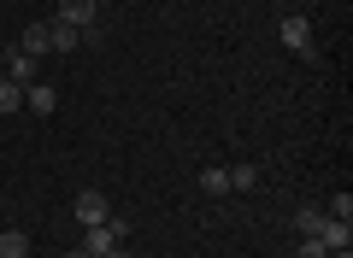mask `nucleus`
Here are the masks:
<instances>
[{
  "instance_id": "4",
  "label": "nucleus",
  "mask_w": 353,
  "mask_h": 258,
  "mask_svg": "<svg viewBox=\"0 0 353 258\" xmlns=\"http://www.w3.org/2000/svg\"><path fill=\"white\" fill-rule=\"evenodd\" d=\"M36 65H41V59H30L24 47H6V59H0V76H12V83L24 88V83H36Z\"/></svg>"
},
{
  "instance_id": "3",
  "label": "nucleus",
  "mask_w": 353,
  "mask_h": 258,
  "mask_svg": "<svg viewBox=\"0 0 353 258\" xmlns=\"http://www.w3.org/2000/svg\"><path fill=\"white\" fill-rule=\"evenodd\" d=\"M277 36H283V47H289V53H301V59H312V24H306V18H283V24H277Z\"/></svg>"
},
{
  "instance_id": "12",
  "label": "nucleus",
  "mask_w": 353,
  "mask_h": 258,
  "mask_svg": "<svg viewBox=\"0 0 353 258\" xmlns=\"http://www.w3.org/2000/svg\"><path fill=\"white\" fill-rule=\"evenodd\" d=\"M18 106H24V88H18L12 76H0V118H12Z\"/></svg>"
},
{
  "instance_id": "1",
  "label": "nucleus",
  "mask_w": 353,
  "mask_h": 258,
  "mask_svg": "<svg viewBox=\"0 0 353 258\" xmlns=\"http://www.w3.org/2000/svg\"><path fill=\"white\" fill-rule=\"evenodd\" d=\"M112 246H124V223H112V217L106 223H83V252L88 258H106Z\"/></svg>"
},
{
  "instance_id": "9",
  "label": "nucleus",
  "mask_w": 353,
  "mask_h": 258,
  "mask_svg": "<svg viewBox=\"0 0 353 258\" xmlns=\"http://www.w3.org/2000/svg\"><path fill=\"white\" fill-rule=\"evenodd\" d=\"M324 223H330V211H318V206H301V211H294V229H301V235H312V241L324 235Z\"/></svg>"
},
{
  "instance_id": "16",
  "label": "nucleus",
  "mask_w": 353,
  "mask_h": 258,
  "mask_svg": "<svg viewBox=\"0 0 353 258\" xmlns=\"http://www.w3.org/2000/svg\"><path fill=\"white\" fill-rule=\"evenodd\" d=\"M106 258H130V252H124V246H112V252H106Z\"/></svg>"
},
{
  "instance_id": "5",
  "label": "nucleus",
  "mask_w": 353,
  "mask_h": 258,
  "mask_svg": "<svg viewBox=\"0 0 353 258\" xmlns=\"http://www.w3.org/2000/svg\"><path fill=\"white\" fill-rule=\"evenodd\" d=\"M18 47H24L30 59H48V53H53V24H30L24 36H18Z\"/></svg>"
},
{
  "instance_id": "7",
  "label": "nucleus",
  "mask_w": 353,
  "mask_h": 258,
  "mask_svg": "<svg viewBox=\"0 0 353 258\" xmlns=\"http://www.w3.org/2000/svg\"><path fill=\"white\" fill-rule=\"evenodd\" d=\"M24 106L36 111V118H53V106H59V94H53L48 83H24Z\"/></svg>"
},
{
  "instance_id": "17",
  "label": "nucleus",
  "mask_w": 353,
  "mask_h": 258,
  "mask_svg": "<svg viewBox=\"0 0 353 258\" xmlns=\"http://www.w3.org/2000/svg\"><path fill=\"white\" fill-rule=\"evenodd\" d=\"M65 258H88V252H83V246H77V252H65Z\"/></svg>"
},
{
  "instance_id": "13",
  "label": "nucleus",
  "mask_w": 353,
  "mask_h": 258,
  "mask_svg": "<svg viewBox=\"0 0 353 258\" xmlns=\"http://www.w3.org/2000/svg\"><path fill=\"white\" fill-rule=\"evenodd\" d=\"M83 47V30H65V24H53V53H77Z\"/></svg>"
},
{
  "instance_id": "6",
  "label": "nucleus",
  "mask_w": 353,
  "mask_h": 258,
  "mask_svg": "<svg viewBox=\"0 0 353 258\" xmlns=\"http://www.w3.org/2000/svg\"><path fill=\"white\" fill-rule=\"evenodd\" d=\"M71 211H77V223H106V194H94V188H83Z\"/></svg>"
},
{
  "instance_id": "2",
  "label": "nucleus",
  "mask_w": 353,
  "mask_h": 258,
  "mask_svg": "<svg viewBox=\"0 0 353 258\" xmlns=\"http://www.w3.org/2000/svg\"><path fill=\"white\" fill-rule=\"evenodd\" d=\"M94 12H101V0H59V18L53 24H65V30H94Z\"/></svg>"
},
{
  "instance_id": "11",
  "label": "nucleus",
  "mask_w": 353,
  "mask_h": 258,
  "mask_svg": "<svg viewBox=\"0 0 353 258\" xmlns=\"http://www.w3.org/2000/svg\"><path fill=\"white\" fill-rule=\"evenodd\" d=\"M0 258H30V235L24 229H0Z\"/></svg>"
},
{
  "instance_id": "14",
  "label": "nucleus",
  "mask_w": 353,
  "mask_h": 258,
  "mask_svg": "<svg viewBox=\"0 0 353 258\" xmlns=\"http://www.w3.org/2000/svg\"><path fill=\"white\" fill-rule=\"evenodd\" d=\"M253 182H259V171H253V164H230V194H236V188L248 194Z\"/></svg>"
},
{
  "instance_id": "15",
  "label": "nucleus",
  "mask_w": 353,
  "mask_h": 258,
  "mask_svg": "<svg viewBox=\"0 0 353 258\" xmlns=\"http://www.w3.org/2000/svg\"><path fill=\"white\" fill-rule=\"evenodd\" d=\"M301 258H330V246L312 241V235H301Z\"/></svg>"
},
{
  "instance_id": "10",
  "label": "nucleus",
  "mask_w": 353,
  "mask_h": 258,
  "mask_svg": "<svg viewBox=\"0 0 353 258\" xmlns=\"http://www.w3.org/2000/svg\"><path fill=\"white\" fill-rule=\"evenodd\" d=\"M318 241H324L330 252H341V246H353V223H341V217H330V223H324V235H318Z\"/></svg>"
},
{
  "instance_id": "8",
  "label": "nucleus",
  "mask_w": 353,
  "mask_h": 258,
  "mask_svg": "<svg viewBox=\"0 0 353 258\" xmlns=\"http://www.w3.org/2000/svg\"><path fill=\"white\" fill-rule=\"evenodd\" d=\"M201 194L206 200H224L230 194V164H206V171H201Z\"/></svg>"
}]
</instances>
